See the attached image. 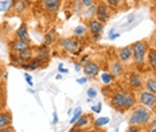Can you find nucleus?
<instances>
[{"mask_svg":"<svg viewBox=\"0 0 156 132\" xmlns=\"http://www.w3.org/2000/svg\"><path fill=\"white\" fill-rule=\"evenodd\" d=\"M108 104L112 107L115 111L124 113L129 111L137 104L136 101V93L129 91V89H122V88H109V95H105Z\"/></svg>","mask_w":156,"mask_h":132,"instance_id":"f257e3e1","label":"nucleus"},{"mask_svg":"<svg viewBox=\"0 0 156 132\" xmlns=\"http://www.w3.org/2000/svg\"><path fill=\"white\" fill-rule=\"evenodd\" d=\"M131 47H132V62L140 72L147 65V53L149 50V42L148 39H141L137 42H133Z\"/></svg>","mask_w":156,"mask_h":132,"instance_id":"f03ea898","label":"nucleus"},{"mask_svg":"<svg viewBox=\"0 0 156 132\" xmlns=\"http://www.w3.org/2000/svg\"><path fill=\"white\" fill-rule=\"evenodd\" d=\"M152 119V111L140 104H136L132 108V112L129 115L128 123L129 125H135V127H147L148 123Z\"/></svg>","mask_w":156,"mask_h":132,"instance_id":"7ed1b4c3","label":"nucleus"},{"mask_svg":"<svg viewBox=\"0 0 156 132\" xmlns=\"http://www.w3.org/2000/svg\"><path fill=\"white\" fill-rule=\"evenodd\" d=\"M58 47H61L65 53H70V54H80L81 50H82V43H81V39H78L76 37H63L59 38L57 41Z\"/></svg>","mask_w":156,"mask_h":132,"instance_id":"20e7f679","label":"nucleus"},{"mask_svg":"<svg viewBox=\"0 0 156 132\" xmlns=\"http://www.w3.org/2000/svg\"><path fill=\"white\" fill-rule=\"evenodd\" d=\"M135 93H136V101H137V104L151 109V111L156 109V95L155 93H151V92L145 91V89H140V91H137Z\"/></svg>","mask_w":156,"mask_h":132,"instance_id":"39448f33","label":"nucleus"},{"mask_svg":"<svg viewBox=\"0 0 156 132\" xmlns=\"http://www.w3.org/2000/svg\"><path fill=\"white\" fill-rule=\"evenodd\" d=\"M108 73H110L115 78H121L125 76V65L116 55L108 61Z\"/></svg>","mask_w":156,"mask_h":132,"instance_id":"423d86ee","label":"nucleus"},{"mask_svg":"<svg viewBox=\"0 0 156 132\" xmlns=\"http://www.w3.org/2000/svg\"><path fill=\"white\" fill-rule=\"evenodd\" d=\"M126 86L132 92H137L144 88V77H143L141 73H139V72L131 73V74L126 77Z\"/></svg>","mask_w":156,"mask_h":132,"instance_id":"0eeeda50","label":"nucleus"},{"mask_svg":"<svg viewBox=\"0 0 156 132\" xmlns=\"http://www.w3.org/2000/svg\"><path fill=\"white\" fill-rule=\"evenodd\" d=\"M96 19L101 23H106L110 19V8L106 5L104 0L96 4Z\"/></svg>","mask_w":156,"mask_h":132,"instance_id":"6e6552de","label":"nucleus"},{"mask_svg":"<svg viewBox=\"0 0 156 132\" xmlns=\"http://www.w3.org/2000/svg\"><path fill=\"white\" fill-rule=\"evenodd\" d=\"M87 30H89V35L93 38L94 41H98L101 38L102 30H104V23L98 22L96 18L92 19V20H87Z\"/></svg>","mask_w":156,"mask_h":132,"instance_id":"1a4fd4ad","label":"nucleus"},{"mask_svg":"<svg viewBox=\"0 0 156 132\" xmlns=\"http://www.w3.org/2000/svg\"><path fill=\"white\" fill-rule=\"evenodd\" d=\"M32 58L43 65L44 62L48 61V58H50V47L44 46V45L38 46V47H32Z\"/></svg>","mask_w":156,"mask_h":132,"instance_id":"9d476101","label":"nucleus"},{"mask_svg":"<svg viewBox=\"0 0 156 132\" xmlns=\"http://www.w3.org/2000/svg\"><path fill=\"white\" fill-rule=\"evenodd\" d=\"M63 0H41L42 8L47 12L48 15H57L61 9Z\"/></svg>","mask_w":156,"mask_h":132,"instance_id":"9b49d317","label":"nucleus"},{"mask_svg":"<svg viewBox=\"0 0 156 132\" xmlns=\"http://www.w3.org/2000/svg\"><path fill=\"white\" fill-rule=\"evenodd\" d=\"M82 70H83V73H85V76L87 77V78H96V77L100 74L101 67H100V65L97 62L89 59V61H86V62L83 63Z\"/></svg>","mask_w":156,"mask_h":132,"instance_id":"f8f14e48","label":"nucleus"},{"mask_svg":"<svg viewBox=\"0 0 156 132\" xmlns=\"http://www.w3.org/2000/svg\"><path fill=\"white\" fill-rule=\"evenodd\" d=\"M116 57L121 61L124 65H128V63L132 62V47L131 45L125 47H119L116 50Z\"/></svg>","mask_w":156,"mask_h":132,"instance_id":"ddd939ff","label":"nucleus"},{"mask_svg":"<svg viewBox=\"0 0 156 132\" xmlns=\"http://www.w3.org/2000/svg\"><path fill=\"white\" fill-rule=\"evenodd\" d=\"M8 47H9V50H11V53H19V51L31 49V43H27V42L16 39L15 38V39L8 42Z\"/></svg>","mask_w":156,"mask_h":132,"instance_id":"4468645a","label":"nucleus"},{"mask_svg":"<svg viewBox=\"0 0 156 132\" xmlns=\"http://www.w3.org/2000/svg\"><path fill=\"white\" fill-rule=\"evenodd\" d=\"M15 38H16V39H20V41L27 42V43H31V38H30V34H28L27 24L22 23L20 26H19V28L15 31Z\"/></svg>","mask_w":156,"mask_h":132,"instance_id":"2eb2a0df","label":"nucleus"},{"mask_svg":"<svg viewBox=\"0 0 156 132\" xmlns=\"http://www.w3.org/2000/svg\"><path fill=\"white\" fill-rule=\"evenodd\" d=\"M104 2L113 11H121V9L128 8V2L126 0H104Z\"/></svg>","mask_w":156,"mask_h":132,"instance_id":"dca6fc26","label":"nucleus"},{"mask_svg":"<svg viewBox=\"0 0 156 132\" xmlns=\"http://www.w3.org/2000/svg\"><path fill=\"white\" fill-rule=\"evenodd\" d=\"M143 89H145V91L156 95V74L155 73L144 77V88Z\"/></svg>","mask_w":156,"mask_h":132,"instance_id":"f3484780","label":"nucleus"},{"mask_svg":"<svg viewBox=\"0 0 156 132\" xmlns=\"http://www.w3.org/2000/svg\"><path fill=\"white\" fill-rule=\"evenodd\" d=\"M147 66L151 70V73L156 74V50H154L152 47H149L147 53Z\"/></svg>","mask_w":156,"mask_h":132,"instance_id":"a211bd4d","label":"nucleus"},{"mask_svg":"<svg viewBox=\"0 0 156 132\" xmlns=\"http://www.w3.org/2000/svg\"><path fill=\"white\" fill-rule=\"evenodd\" d=\"M70 11H71V14L78 15V16H82V14L85 12V5L82 4L81 0H71Z\"/></svg>","mask_w":156,"mask_h":132,"instance_id":"6ab92c4d","label":"nucleus"},{"mask_svg":"<svg viewBox=\"0 0 156 132\" xmlns=\"http://www.w3.org/2000/svg\"><path fill=\"white\" fill-rule=\"evenodd\" d=\"M12 125V113L9 111L0 112V128Z\"/></svg>","mask_w":156,"mask_h":132,"instance_id":"aec40b11","label":"nucleus"},{"mask_svg":"<svg viewBox=\"0 0 156 132\" xmlns=\"http://www.w3.org/2000/svg\"><path fill=\"white\" fill-rule=\"evenodd\" d=\"M93 120L92 115H81V117L78 119L76 121V124H74V127H78V128H85L87 124L90 123V121Z\"/></svg>","mask_w":156,"mask_h":132,"instance_id":"412c9836","label":"nucleus"},{"mask_svg":"<svg viewBox=\"0 0 156 132\" xmlns=\"http://www.w3.org/2000/svg\"><path fill=\"white\" fill-rule=\"evenodd\" d=\"M20 67H23V69H26V70H37V69H39V67H42V63L32 58V59L28 61V62L22 63Z\"/></svg>","mask_w":156,"mask_h":132,"instance_id":"4be33fe9","label":"nucleus"},{"mask_svg":"<svg viewBox=\"0 0 156 132\" xmlns=\"http://www.w3.org/2000/svg\"><path fill=\"white\" fill-rule=\"evenodd\" d=\"M87 34H89V30H87L86 26H78V27L74 28V37L78 38V39L85 38Z\"/></svg>","mask_w":156,"mask_h":132,"instance_id":"5701e85b","label":"nucleus"},{"mask_svg":"<svg viewBox=\"0 0 156 132\" xmlns=\"http://www.w3.org/2000/svg\"><path fill=\"white\" fill-rule=\"evenodd\" d=\"M26 7H27V4H26L24 0H15V4H14L12 11L19 15V14H22V12L26 11Z\"/></svg>","mask_w":156,"mask_h":132,"instance_id":"b1692460","label":"nucleus"},{"mask_svg":"<svg viewBox=\"0 0 156 132\" xmlns=\"http://www.w3.org/2000/svg\"><path fill=\"white\" fill-rule=\"evenodd\" d=\"M54 41H55V30L53 28V30H50L46 35H44L43 45H44V46H47V47H50L51 45L54 43Z\"/></svg>","mask_w":156,"mask_h":132,"instance_id":"393cba45","label":"nucleus"},{"mask_svg":"<svg viewBox=\"0 0 156 132\" xmlns=\"http://www.w3.org/2000/svg\"><path fill=\"white\" fill-rule=\"evenodd\" d=\"M82 18H85L86 20H92V19L96 18V4L89 8H85V12L82 14Z\"/></svg>","mask_w":156,"mask_h":132,"instance_id":"a878e982","label":"nucleus"},{"mask_svg":"<svg viewBox=\"0 0 156 132\" xmlns=\"http://www.w3.org/2000/svg\"><path fill=\"white\" fill-rule=\"evenodd\" d=\"M148 42H149V47H152L154 50H156V30L151 34V37L148 38Z\"/></svg>","mask_w":156,"mask_h":132,"instance_id":"bb28decb","label":"nucleus"},{"mask_svg":"<svg viewBox=\"0 0 156 132\" xmlns=\"http://www.w3.org/2000/svg\"><path fill=\"white\" fill-rule=\"evenodd\" d=\"M81 115H82V111H81V108H78L77 111H76V113H74V116H73V117H71L70 123L74 125V124H76V121H77L80 117H81Z\"/></svg>","mask_w":156,"mask_h":132,"instance_id":"cd10ccee","label":"nucleus"},{"mask_svg":"<svg viewBox=\"0 0 156 132\" xmlns=\"http://www.w3.org/2000/svg\"><path fill=\"white\" fill-rule=\"evenodd\" d=\"M113 80H115V77L110 74V73H104V74H102V81L105 84H110Z\"/></svg>","mask_w":156,"mask_h":132,"instance_id":"c85d7f7f","label":"nucleus"},{"mask_svg":"<svg viewBox=\"0 0 156 132\" xmlns=\"http://www.w3.org/2000/svg\"><path fill=\"white\" fill-rule=\"evenodd\" d=\"M108 121H109L108 117H101V119H98V120L94 121V124H96L97 127H101V125H104V124H108Z\"/></svg>","mask_w":156,"mask_h":132,"instance_id":"c756f323","label":"nucleus"},{"mask_svg":"<svg viewBox=\"0 0 156 132\" xmlns=\"http://www.w3.org/2000/svg\"><path fill=\"white\" fill-rule=\"evenodd\" d=\"M87 97H89V101L90 100H93V98H96L97 97V91L94 88H90L89 91H87Z\"/></svg>","mask_w":156,"mask_h":132,"instance_id":"7c9ffc66","label":"nucleus"},{"mask_svg":"<svg viewBox=\"0 0 156 132\" xmlns=\"http://www.w3.org/2000/svg\"><path fill=\"white\" fill-rule=\"evenodd\" d=\"M81 2H82V4L85 5V8H89V7H92V5L96 4L94 0H81Z\"/></svg>","mask_w":156,"mask_h":132,"instance_id":"2f4dec72","label":"nucleus"},{"mask_svg":"<svg viewBox=\"0 0 156 132\" xmlns=\"http://www.w3.org/2000/svg\"><path fill=\"white\" fill-rule=\"evenodd\" d=\"M0 132H15V128L12 127V125H9V127L0 128Z\"/></svg>","mask_w":156,"mask_h":132,"instance_id":"473e14b6","label":"nucleus"},{"mask_svg":"<svg viewBox=\"0 0 156 132\" xmlns=\"http://www.w3.org/2000/svg\"><path fill=\"white\" fill-rule=\"evenodd\" d=\"M140 130H139V127H135V125H129V128H128V131L126 132H139Z\"/></svg>","mask_w":156,"mask_h":132,"instance_id":"72a5a7b5","label":"nucleus"},{"mask_svg":"<svg viewBox=\"0 0 156 132\" xmlns=\"http://www.w3.org/2000/svg\"><path fill=\"white\" fill-rule=\"evenodd\" d=\"M69 132H85V130H83V128H78V127H74V125H73V128H71V130H70Z\"/></svg>","mask_w":156,"mask_h":132,"instance_id":"f704fd0d","label":"nucleus"},{"mask_svg":"<svg viewBox=\"0 0 156 132\" xmlns=\"http://www.w3.org/2000/svg\"><path fill=\"white\" fill-rule=\"evenodd\" d=\"M24 77H26V81L28 82V85H31V86H32V80H31V76L28 74V73H26Z\"/></svg>","mask_w":156,"mask_h":132,"instance_id":"c9c22d12","label":"nucleus"},{"mask_svg":"<svg viewBox=\"0 0 156 132\" xmlns=\"http://www.w3.org/2000/svg\"><path fill=\"white\" fill-rule=\"evenodd\" d=\"M148 125H149L151 128H156V117H155V119H151V121L148 123Z\"/></svg>","mask_w":156,"mask_h":132,"instance_id":"e433bc0d","label":"nucleus"},{"mask_svg":"<svg viewBox=\"0 0 156 132\" xmlns=\"http://www.w3.org/2000/svg\"><path fill=\"white\" fill-rule=\"evenodd\" d=\"M92 109H93V112H100L101 111V104H97L96 107H93Z\"/></svg>","mask_w":156,"mask_h":132,"instance_id":"4c0bfd02","label":"nucleus"},{"mask_svg":"<svg viewBox=\"0 0 156 132\" xmlns=\"http://www.w3.org/2000/svg\"><path fill=\"white\" fill-rule=\"evenodd\" d=\"M87 81V77H85V78H81V80H77L78 84H85Z\"/></svg>","mask_w":156,"mask_h":132,"instance_id":"58836bf2","label":"nucleus"},{"mask_svg":"<svg viewBox=\"0 0 156 132\" xmlns=\"http://www.w3.org/2000/svg\"><path fill=\"white\" fill-rule=\"evenodd\" d=\"M53 123H54V124H57V123H58V116H57V112H54V120H53Z\"/></svg>","mask_w":156,"mask_h":132,"instance_id":"ea45409f","label":"nucleus"},{"mask_svg":"<svg viewBox=\"0 0 156 132\" xmlns=\"http://www.w3.org/2000/svg\"><path fill=\"white\" fill-rule=\"evenodd\" d=\"M3 74H4V70H3L2 65H0V81H2V78H3Z\"/></svg>","mask_w":156,"mask_h":132,"instance_id":"a19ab883","label":"nucleus"},{"mask_svg":"<svg viewBox=\"0 0 156 132\" xmlns=\"http://www.w3.org/2000/svg\"><path fill=\"white\" fill-rule=\"evenodd\" d=\"M152 7H154V9H156V0H152Z\"/></svg>","mask_w":156,"mask_h":132,"instance_id":"79ce46f5","label":"nucleus"},{"mask_svg":"<svg viewBox=\"0 0 156 132\" xmlns=\"http://www.w3.org/2000/svg\"><path fill=\"white\" fill-rule=\"evenodd\" d=\"M154 20H155V24H156V9H154Z\"/></svg>","mask_w":156,"mask_h":132,"instance_id":"37998d69","label":"nucleus"},{"mask_svg":"<svg viewBox=\"0 0 156 132\" xmlns=\"http://www.w3.org/2000/svg\"><path fill=\"white\" fill-rule=\"evenodd\" d=\"M76 70L78 72V70H81V65H76Z\"/></svg>","mask_w":156,"mask_h":132,"instance_id":"c03bdc74","label":"nucleus"},{"mask_svg":"<svg viewBox=\"0 0 156 132\" xmlns=\"http://www.w3.org/2000/svg\"><path fill=\"white\" fill-rule=\"evenodd\" d=\"M149 132H156V128H151V130H149Z\"/></svg>","mask_w":156,"mask_h":132,"instance_id":"a18cd8bd","label":"nucleus"},{"mask_svg":"<svg viewBox=\"0 0 156 132\" xmlns=\"http://www.w3.org/2000/svg\"><path fill=\"white\" fill-rule=\"evenodd\" d=\"M94 2H96V3H98V2H101V0H94Z\"/></svg>","mask_w":156,"mask_h":132,"instance_id":"49530a36","label":"nucleus"},{"mask_svg":"<svg viewBox=\"0 0 156 132\" xmlns=\"http://www.w3.org/2000/svg\"><path fill=\"white\" fill-rule=\"evenodd\" d=\"M0 11H2V3H0Z\"/></svg>","mask_w":156,"mask_h":132,"instance_id":"de8ad7c7","label":"nucleus"},{"mask_svg":"<svg viewBox=\"0 0 156 132\" xmlns=\"http://www.w3.org/2000/svg\"><path fill=\"white\" fill-rule=\"evenodd\" d=\"M90 132H94V131H90Z\"/></svg>","mask_w":156,"mask_h":132,"instance_id":"09e8293b","label":"nucleus"}]
</instances>
